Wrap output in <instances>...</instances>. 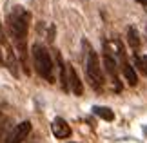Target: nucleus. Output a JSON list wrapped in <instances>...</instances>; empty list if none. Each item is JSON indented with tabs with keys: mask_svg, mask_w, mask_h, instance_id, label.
<instances>
[{
	"mask_svg": "<svg viewBox=\"0 0 147 143\" xmlns=\"http://www.w3.org/2000/svg\"><path fill=\"white\" fill-rule=\"evenodd\" d=\"M29 22H31V15H29V11H27L26 7L15 5V7L11 9L9 18H7L9 33H11V38H13V44H15L16 51H18L22 67H24V71L27 74H29V67H27V47H26V42H27Z\"/></svg>",
	"mask_w": 147,
	"mask_h": 143,
	"instance_id": "obj_1",
	"label": "nucleus"
},
{
	"mask_svg": "<svg viewBox=\"0 0 147 143\" xmlns=\"http://www.w3.org/2000/svg\"><path fill=\"white\" fill-rule=\"evenodd\" d=\"M33 62H35V69L36 73L40 74L44 80H47L49 83L55 82V76H53V60H51V54L49 51L40 44H35L33 45Z\"/></svg>",
	"mask_w": 147,
	"mask_h": 143,
	"instance_id": "obj_2",
	"label": "nucleus"
},
{
	"mask_svg": "<svg viewBox=\"0 0 147 143\" xmlns=\"http://www.w3.org/2000/svg\"><path fill=\"white\" fill-rule=\"evenodd\" d=\"M82 45H84V49L87 51V54H86V71H87L89 80H91V85L94 89H102V85H104V73H102V67H100L98 54L94 53V49L86 42V40L82 42Z\"/></svg>",
	"mask_w": 147,
	"mask_h": 143,
	"instance_id": "obj_3",
	"label": "nucleus"
},
{
	"mask_svg": "<svg viewBox=\"0 0 147 143\" xmlns=\"http://www.w3.org/2000/svg\"><path fill=\"white\" fill-rule=\"evenodd\" d=\"M104 67H105L107 74H109L111 80H113L115 91L120 93V91H122V83H120V78H118V64H116V60H115V56H113L107 42H104Z\"/></svg>",
	"mask_w": 147,
	"mask_h": 143,
	"instance_id": "obj_4",
	"label": "nucleus"
},
{
	"mask_svg": "<svg viewBox=\"0 0 147 143\" xmlns=\"http://www.w3.org/2000/svg\"><path fill=\"white\" fill-rule=\"evenodd\" d=\"M116 45V54H118V60H120V65H122V73L123 76H125V80L129 82V85L131 87H134V85L138 83V78H136V73H134L133 65L127 62V56H125V51H123V45L120 42H115Z\"/></svg>",
	"mask_w": 147,
	"mask_h": 143,
	"instance_id": "obj_5",
	"label": "nucleus"
},
{
	"mask_svg": "<svg viewBox=\"0 0 147 143\" xmlns=\"http://www.w3.org/2000/svg\"><path fill=\"white\" fill-rule=\"evenodd\" d=\"M29 132H31V122H22L5 136V143H24Z\"/></svg>",
	"mask_w": 147,
	"mask_h": 143,
	"instance_id": "obj_6",
	"label": "nucleus"
},
{
	"mask_svg": "<svg viewBox=\"0 0 147 143\" xmlns=\"http://www.w3.org/2000/svg\"><path fill=\"white\" fill-rule=\"evenodd\" d=\"M51 130H53V134L60 140H65V138L71 136V127L67 125V122L64 118H55L53 123H51Z\"/></svg>",
	"mask_w": 147,
	"mask_h": 143,
	"instance_id": "obj_7",
	"label": "nucleus"
},
{
	"mask_svg": "<svg viewBox=\"0 0 147 143\" xmlns=\"http://www.w3.org/2000/svg\"><path fill=\"white\" fill-rule=\"evenodd\" d=\"M67 74H69V89H71L76 96H82L84 85H82L80 78H78V74H76V69H75L73 65H67Z\"/></svg>",
	"mask_w": 147,
	"mask_h": 143,
	"instance_id": "obj_8",
	"label": "nucleus"
},
{
	"mask_svg": "<svg viewBox=\"0 0 147 143\" xmlns=\"http://www.w3.org/2000/svg\"><path fill=\"white\" fill-rule=\"evenodd\" d=\"M5 67H7V69L11 71V74H13L15 78L18 76V69H16V67H18V64H16L15 53L11 51V47H9V45H5Z\"/></svg>",
	"mask_w": 147,
	"mask_h": 143,
	"instance_id": "obj_9",
	"label": "nucleus"
},
{
	"mask_svg": "<svg viewBox=\"0 0 147 143\" xmlns=\"http://www.w3.org/2000/svg\"><path fill=\"white\" fill-rule=\"evenodd\" d=\"M93 112L96 114L98 118L105 120V122H113V120H115V112H113L109 107H100V105H94V107H93Z\"/></svg>",
	"mask_w": 147,
	"mask_h": 143,
	"instance_id": "obj_10",
	"label": "nucleus"
},
{
	"mask_svg": "<svg viewBox=\"0 0 147 143\" xmlns=\"http://www.w3.org/2000/svg\"><path fill=\"white\" fill-rule=\"evenodd\" d=\"M127 40H129V45H131L133 51H138L140 49V36L134 27H129L127 29Z\"/></svg>",
	"mask_w": 147,
	"mask_h": 143,
	"instance_id": "obj_11",
	"label": "nucleus"
},
{
	"mask_svg": "<svg viewBox=\"0 0 147 143\" xmlns=\"http://www.w3.org/2000/svg\"><path fill=\"white\" fill-rule=\"evenodd\" d=\"M134 60H136V65L140 67V71H142L145 76H147V56H138V54H134Z\"/></svg>",
	"mask_w": 147,
	"mask_h": 143,
	"instance_id": "obj_12",
	"label": "nucleus"
},
{
	"mask_svg": "<svg viewBox=\"0 0 147 143\" xmlns=\"http://www.w3.org/2000/svg\"><path fill=\"white\" fill-rule=\"evenodd\" d=\"M4 129H5V118L0 114V136L4 134Z\"/></svg>",
	"mask_w": 147,
	"mask_h": 143,
	"instance_id": "obj_13",
	"label": "nucleus"
},
{
	"mask_svg": "<svg viewBox=\"0 0 147 143\" xmlns=\"http://www.w3.org/2000/svg\"><path fill=\"white\" fill-rule=\"evenodd\" d=\"M0 44H4V27H2V22H0Z\"/></svg>",
	"mask_w": 147,
	"mask_h": 143,
	"instance_id": "obj_14",
	"label": "nucleus"
},
{
	"mask_svg": "<svg viewBox=\"0 0 147 143\" xmlns=\"http://www.w3.org/2000/svg\"><path fill=\"white\" fill-rule=\"evenodd\" d=\"M145 132H147V129H145Z\"/></svg>",
	"mask_w": 147,
	"mask_h": 143,
	"instance_id": "obj_15",
	"label": "nucleus"
}]
</instances>
